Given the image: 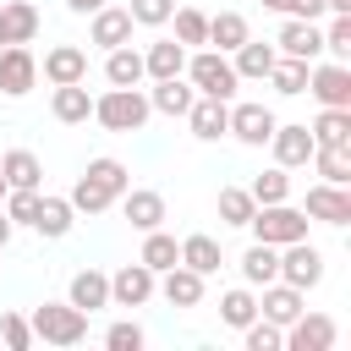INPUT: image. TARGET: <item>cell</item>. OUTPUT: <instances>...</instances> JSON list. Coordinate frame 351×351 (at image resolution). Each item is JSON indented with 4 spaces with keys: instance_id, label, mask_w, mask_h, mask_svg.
<instances>
[{
    "instance_id": "5",
    "label": "cell",
    "mask_w": 351,
    "mask_h": 351,
    "mask_svg": "<svg viewBox=\"0 0 351 351\" xmlns=\"http://www.w3.org/2000/svg\"><path fill=\"white\" fill-rule=\"evenodd\" d=\"M247 230H252V241L285 247V241H302V236H307V214L291 208V197H285V203H258L252 219H247Z\"/></svg>"
},
{
    "instance_id": "12",
    "label": "cell",
    "mask_w": 351,
    "mask_h": 351,
    "mask_svg": "<svg viewBox=\"0 0 351 351\" xmlns=\"http://www.w3.org/2000/svg\"><path fill=\"white\" fill-rule=\"evenodd\" d=\"M269 148H274V165L280 170H302L307 159H313V132H307V121H285V126H274L269 132Z\"/></svg>"
},
{
    "instance_id": "8",
    "label": "cell",
    "mask_w": 351,
    "mask_h": 351,
    "mask_svg": "<svg viewBox=\"0 0 351 351\" xmlns=\"http://www.w3.org/2000/svg\"><path fill=\"white\" fill-rule=\"evenodd\" d=\"M159 296V274L148 263H121L110 274V307H143Z\"/></svg>"
},
{
    "instance_id": "20",
    "label": "cell",
    "mask_w": 351,
    "mask_h": 351,
    "mask_svg": "<svg viewBox=\"0 0 351 351\" xmlns=\"http://www.w3.org/2000/svg\"><path fill=\"white\" fill-rule=\"evenodd\" d=\"M38 71H44L49 88H60V82H88V49H82V44H55Z\"/></svg>"
},
{
    "instance_id": "29",
    "label": "cell",
    "mask_w": 351,
    "mask_h": 351,
    "mask_svg": "<svg viewBox=\"0 0 351 351\" xmlns=\"http://www.w3.org/2000/svg\"><path fill=\"white\" fill-rule=\"evenodd\" d=\"M181 263H186V269H197V274L208 280V274H219L225 252H219V241H214L208 230H192V236H181Z\"/></svg>"
},
{
    "instance_id": "19",
    "label": "cell",
    "mask_w": 351,
    "mask_h": 351,
    "mask_svg": "<svg viewBox=\"0 0 351 351\" xmlns=\"http://www.w3.org/2000/svg\"><path fill=\"white\" fill-rule=\"evenodd\" d=\"M38 5L33 0H0V49L5 44H33L38 38Z\"/></svg>"
},
{
    "instance_id": "45",
    "label": "cell",
    "mask_w": 351,
    "mask_h": 351,
    "mask_svg": "<svg viewBox=\"0 0 351 351\" xmlns=\"http://www.w3.org/2000/svg\"><path fill=\"white\" fill-rule=\"evenodd\" d=\"M0 340H5L11 351H27V346H33V324H27L22 313H0Z\"/></svg>"
},
{
    "instance_id": "42",
    "label": "cell",
    "mask_w": 351,
    "mask_h": 351,
    "mask_svg": "<svg viewBox=\"0 0 351 351\" xmlns=\"http://www.w3.org/2000/svg\"><path fill=\"white\" fill-rule=\"evenodd\" d=\"M104 346H110V351H143V346H148V329H143L137 318H121V324L104 329Z\"/></svg>"
},
{
    "instance_id": "6",
    "label": "cell",
    "mask_w": 351,
    "mask_h": 351,
    "mask_svg": "<svg viewBox=\"0 0 351 351\" xmlns=\"http://www.w3.org/2000/svg\"><path fill=\"white\" fill-rule=\"evenodd\" d=\"M307 93L324 110H351V66L346 60H313L307 66Z\"/></svg>"
},
{
    "instance_id": "28",
    "label": "cell",
    "mask_w": 351,
    "mask_h": 351,
    "mask_svg": "<svg viewBox=\"0 0 351 351\" xmlns=\"http://www.w3.org/2000/svg\"><path fill=\"white\" fill-rule=\"evenodd\" d=\"M241 285H269V280H280V247H269V241H252L247 252H241Z\"/></svg>"
},
{
    "instance_id": "39",
    "label": "cell",
    "mask_w": 351,
    "mask_h": 351,
    "mask_svg": "<svg viewBox=\"0 0 351 351\" xmlns=\"http://www.w3.org/2000/svg\"><path fill=\"white\" fill-rule=\"evenodd\" d=\"M247 192H252V203H285L291 197V170H280V165L274 170H258Z\"/></svg>"
},
{
    "instance_id": "48",
    "label": "cell",
    "mask_w": 351,
    "mask_h": 351,
    "mask_svg": "<svg viewBox=\"0 0 351 351\" xmlns=\"http://www.w3.org/2000/svg\"><path fill=\"white\" fill-rule=\"evenodd\" d=\"M11 236H16V225H11V219H5V208H0V247H5Z\"/></svg>"
},
{
    "instance_id": "51",
    "label": "cell",
    "mask_w": 351,
    "mask_h": 351,
    "mask_svg": "<svg viewBox=\"0 0 351 351\" xmlns=\"http://www.w3.org/2000/svg\"><path fill=\"white\" fill-rule=\"evenodd\" d=\"M0 197H5V176H0Z\"/></svg>"
},
{
    "instance_id": "26",
    "label": "cell",
    "mask_w": 351,
    "mask_h": 351,
    "mask_svg": "<svg viewBox=\"0 0 351 351\" xmlns=\"http://www.w3.org/2000/svg\"><path fill=\"white\" fill-rule=\"evenodd\" d=\"M148 71H143V49H132V44H115V49H104V82L110 88H137Z\"/></svg>"
},
{
    "instance_id": "3",
    "label": "cell",
    "mask_w": 351,
    "mask_h": 351,
    "mask_svg": "<svg viewBox=\"0 0 351 351\" xmlns=\"http://www.w3.org/2000/svg\"><path fill=\"white\" fill-rule=\"evenodd\" d=\"M27 324H33V340H44V346H82L88 340V313L71 302H44V307H33Z\"/></svg>"
},
{
    "instance_id": "24",
    "label": "cell",
    "mask_w": 351,
    "mask_h": 351,
    "mask_svg": "<svg viewBox=\"0 0 351 351\" xmlns=\"http://www.w3.org/2000/svg\"><path fill=\"white\" fill-rule=\"evenodd\" d=\"M159 296H165L170 307H197V302H203V274L186 269V263L165 269V274H159Z\"/></svg>"
},
{
    "instance_id": "18",
    "label": "cell",
    "mask_w": 351,
    "mask_h": 351,
    "mask_svg": "<svg viewBox=\"0 0 351 351\" xmlns=\"http://www.w3.org/2000/svg\"><path fill=\"white\" fill-rule=\"evenodd\" d=\"M263 296H258V318H269V324H291L302 307H307V291H296V285H285V280H269V285H258Z\"/></svg>"
},
{
    "instance_id": "15",
    "label": "cell",
    "mask_w": 351,
    "mask_h": 351,
    "mask_svg": "<svg viewBox=\"0 0 351 351\" xmlns=\"http://www.w3.org/2000/svg\"><path fill=\"white\" fill-rule=\"evenodd\" d=\"M181 121L192 126V137H197V143H219V137H225V126H230V104H225V99L197 93V99H192V110H186Z\"/></svg>"
},
{
    "instance_id": "32",
    "label": "cell",
    "mask_w": 351,
    "mask_h": 351,
    "mask_svg": "<svg viewBox=\"0 0 351 351\" xmlns=\"http://www.w3.org/2000/svg\"><path fill=\"white\" fill-rule=\"evenodd\" d=\"M137 263H148L154 274H165V269H176L181 263V241L159 225V230H143V252H137Z\"/></svg>"
},
{
    "instance_id": "2",
    "label": "cell",
    "mask_w": 351,
    "mask_h": 351,
    "mask_svg": "<svg viewBox=\"0 0 351 351\" xmlns=\"http://www.w3.org/2000/svg\"><path fill=\"white\" fill-rule=\"evenodd\" d=\"M148 115H154V104H148L143 88H110V93L93 99V121L104 132H143Z\"/></svg>"
},
{
    "instance_id": "43",
    "label": "cell",
    "mask_w": 351,
    "mask_h": 351,
    "mask_svg": "<svg viewBox=\"0 0 351 351\" xmlns=\"http://www.w3.org/2000/svg\"><path fill=\"white\" fill-rule=\"evenodd\" d=\"M241 340H247V351H285V329L269 324V318H252L241 329Z\"/></svg>"
},
{
    "instance_id": "17",
    "label": "cell",
    "mask_w": 351,
    "mask_h": 351,
    "mask_svg": "<svg viewBox=\"0 0 351 351\" xmlns=\"http://www.w3.org/2000/svg\"><path fill=\"white\" fill-rule=\"evenodd\" d=\"M115 203H121V214H126L132 230H159V225H165V197H159L154 186H126Z\"/></svg>"
},
{
    "instance_id": "22",
    "label": "cell",
    "mask_w": 351,
    "mask_h": 351,
    "mask_svg": "<svg viewBox=\"0 0 351 351\" xmlns=\"http://www.w3.org/2000/svg\"><path fill=\"white\" fill-rule=\"evenodd\" d=\"M66 302H71V307H82V313L110 307V274H104V269H77V274H71V285H66Z\"/></svg>"
},
{
    "instance_id": "37",
    "label": "cell",
    "mask_w": 351,
    "mask_h": 351,
    "mask_svg": "<svg viewBox=\"0 0 351 351\" xmlns=\"http://www.w3.org/2000/svg\"><path fill=\"white\" fill-rule=\"evenodd\" d=\"M318 170V181H335V186H351V148H313L307 159Z\"/></svg>"
},
{
    "instance_id": "50",
    "label": "cell",
    "mask_w": 351,
    "mask_h": 351,
    "mask_svg": "<svg viewBox=\"0 0 351 351\" xmlns=\"http://www.w3.org/2000/svg\"><path fill=\"white\" fill-rule=\"evenodd\" d=\"M263 5H269V11H285V5H291V0H263Z\"/></svg>"
},
{
    "instance_id": "23",
    "label": "cell",
    "mask_w": 351,
    "mask_h": 351,
    "mask_svg": "<svg viewBox=\"0 0 351 351\" xmlns=\"http://www.w3.org/2000/svg\"><path fill=\"white\" fill-rule=\"evenodd\" d=\"M49 115H55L60 126H82V121L93 115V93H88L82 82H60V88L49 93Z\"/></svg>"
},
{
    "instance_id": "40",
    "label": "cell",
    "mask_w": 351,
    "mask_h": 351,
    "mask_svg": "<svg viewBox=\"0 0 351 351\" xmlns=\"http://www.w3.org/2000/svg\"><path fill=\"white\" fill-rule=\"evenodd\" d=\"M252 192L247 186H219V225H247L252 219Z\"/></svg>"
},
{
    "instance_id": "33",
    "label": "cell",
    "mask_w": 351,
    "mask_h": 351,
    "mask_svg": "<svg viewBox=\"0 0 351 351\" xmlns=\"http://www.w3.org/2000/svg\"><path fill=\"white\" fill-rule=\"evenodd\" d=\"M192 99H197V88H192V82H181V77H159V82H154V93H148V104H154L159 115H186V110H192Z\"/></svg>"
},
{
    "instance_id": "30",
    "label": "cell",
    "mask_w": 351,
    "mask_h": 351,
    "mask_svg": "<svg viewBox=\"0 0 351 351\" xmlns=\"http://www.w3.org/2000/svg\"><path fill=\"white\" fill-rule=\"evenodd\" d=\"M247 38H252V27H247V16H241V11H214V16H208V44H214L219 55L241 49Z\"/></svg>"
},
{
    "instance_id": "10",
    "label": "cell",
    "mask_w": 351,
    "mask_h": 351,
    "mask_svg": "<svg viewBox=\"0 0 351 351\" xmlns=\"http://www.w3.org/2000/svg\"><path fill=\"white\" fill-rule=\"evenodd\" d=\"M38 82V55L27 44H5L0 49V93L5 99H27Z\"/></svg>"
},
{
    "instance_id": "27",
    "label": "cell",
    "mask_w": 351,
    "mask_h": 351,
    "mask_svg": "<svg viewBox=\"0 0 351 351\" xmlns=\"http://www.w3.org/2000/svg\"><path fill=\"white\" fill-rule=\"evenodd\" d=\"M0 176H5V192H11V186H27V192L44 186V165H38L33 148H11V154H0Z\"/></svg>"
},
{
    "instance_id": "21",
    "label": "cell",
    "mask_w": 351,
    "mask_h": 351,
    "mask_svg": "<svg viewBox=\"0 0 351 351\" xmlns=\"http://www.w3.org/2000/svg\"><path fill=\"white\" fill-rule=\"evenodd\" d=\"M71 225H77V208H71V197L38 192V214H33V230H38L44 241H60V236H71Z\"/></svg>"
},
{
    "instance_id": "13",
    "label": "cell",
    "mask_w": 351,
    "mask_h": 351,
    "mask_svg": "<svg viewBox=\"0 0 351 351\" xmlns=\"http://www.w3.org/2000/svg\"><path fill=\"white\" fill-rule=\"evenodd\" d=\"M132 27H137V22H132V11H126V5H110V0H104V5L93 11V22H88V44H99V49L132 44Z\"/></svg>"
},
{
    "instance_id": "41",
    "label": "cell",
    "mask_w": 351,
    "mask_h": 351,
    "mask_svg": "<svg viewBox=\"0 0 351 351\" xmlns=\"http://www.w3.org/2000/svg\"><path fill=\"white\" fill-rule=\"evenodd\" d=\"M324 49L335 60H351V11H329V27H324Z\"/></svg>"
},
{
    "instance_id": "25",
    "label": "cell",
    "mask_w": 351,
    "mask_h": 351,
    "mask_svg": "<svg viewBox=\"0 0 351 351\" xmlns=\"http://www.w3.org/2000/svg\"><path fill=\"white\" fill-rule=\"evenodd\" d=\"M274 60H280V49H274V44H263V38H247L241 49H230V66H236V77H241V82H263Z\"/></svg>"
},
{
    "instance_id": "14",
    "label": "cell",
    "mask_w": 351,
    "mask_h": 351,
    "mask_svg": "<svg viewBox=\"0 0 351 351\" xmlns=\"http://www.w3.org/2000/svg\"><path fill=\"white\" fill-rule=\"evenodd\" d=\"M274 49L291 55V60H318V55H324V27H318V22H302V16H285Z\"/></svg>"
},
{
    "instance_id": "47",
    "label": "cell",
    "mask_w": 351,
    "mask_h": 351,
    "mask_svg": "<svg viewBox=\"0 0 351 351\" xmlns=\"http://www.w3.org/2000/svg\"><path fill=\"white\" fill-rule=\"evenodd\" d=\"M104 0H66V11H77V16H93Z\"/></svg>"
},
{
    "instance_id": "4",
    "label": "cell",
    "mask_w": 351,
    "mask_h": 351,
    "mask_svg": "<svg viewBox=\"0 0 351 351\" xmlns=\"http://www.w3.org/2000/svg\"><path fill=\"white\" fill-rule=\"evenodd\" d=\"M181 77H186L197 93H208V99H225V104L236 99V82H241V77H236V66H230V55H219V49H192Z\"/></svg>"
},
{
    "instance_id": "1",
    "label": "cell",
    "mask_w": 351,
    "mask_h": 351,
    "mask_svg": "<svg viewBox=\"0 0 351 351\" xmlns=\"http://www.w3.org/2000/svg\"><path fill=\"white\" fill-rule=\"evenodd\" d=\"M126 186H132L126 165H121V159H110V154H99V159H88V170L77 176V186H71L66 197H71V208H77V214H104Z\"/></svg>"
},
{
    "instance_id": "38",
    "label": "cell",
    "mask_w": 351,
    "mask_h": 351,
    "mask_svg": "<svg viewBox=\"0 0 351 351\" xmlns=\"http://www.w3.org/2000/svg\"><path fill=\"white\" fill-rule=\"evenodd\" d=\"M170 22H176V44H186V49L208 44V11H197V5H181V11H170Z\"/></svg>"
},
{
    "instance_id": "46",
    "label": "cell",
    "mask_w": 351,
    "mask_h": 351,
    "mask_svg": "<svg viewBox=\"0 0 351 351\" xmlns=\"http://www.w3.org/2000/svg\"><path fill=\"white\" fill-rule=\"evenodd\" d=\"M324 11H329L324 0H291V5H285V16H302V22H318Z\"/></svg>"
},
{
    "instance_id": "31",
    "label": "cell",
    "mask_w": 351,
    "mask_h": 351,
    "mask_svg": "<svg viewBox=\"0 0 351 351\" xmlns=\"http://www.w3.org/2000/svg\"><path fill=\"white\" fill-rule=\"evenodd\" d=\"M143 71L159 82V77H181L186 71V44H176V38H159V44H148L143 49Z\"/></svg>"
},
{
    "instance_id": "9",
    "label": "cell",
    "mask_w": 351,
    "mask_h": 351,
    "mask_svg": "<svg viewBox=\"0 0 351 351\" xmlns=\"http://www.w3.org/2000/svg\"><path fill=\"white\" fill-rule=\"evenodd\" d=\"M340 340V324L329 318V313H296L291 324H285V351H329Z\"/></svg>"
},
{
    "instance_id": "34",
    "label": "cell",
    "mask_w": 351,
    "mask_h": 351,
    "mask_svg": "<svg viewBox=\"0 0 351 351\" xmlns=\"http://www.w3.org/2000/svg\"><path fill=\"white\" fill-rule=\"evenodd\" d=\"M307 132L318 148H351V110H318V121Z\"/></svg>"
},
{
    "instance_id": "44",
    "label": "cell",
    "mask_w": 351,
    "mask_h": 351,
    "mask_svg": "<svg viewBox=\"0 0 351 351\" xmlns=\"http://www.w3.org/2000/svg\"><path fill=\"white\" fill-rule=\"evenodd\" d=\"M126 11H132V22H137V27H165V22H170V11H176V0H132Z\"/></svg>"
},
{
    "instance_id": "16",
    "label": "cell",
    "mask_w": 351,
    "mask_h": 351,
    "mask_svg": "<svg viewBox=\"0 0 351 351\" xmlns=\"http://www.w3.org/2000/svg\"><path fill=\"white\" fill-rule=\"evenodd\" d=\"M307 219H324V225H351V192L335 186V181H318L307 186Z\"/></svg>"
},
{
    "instance_id": "49",
    "label": "cell",
    "mask_w": 351,
    "mask_h": 351,
    "mask_svg": "<svg viewBox=\"0 0 351 351\" xmlns=\"http://www.w3.org/2000/svg\"><path fill=\"white\" fill-rule=\"evenodd\" d=\"M324 5H329V11H351V0H324Z\"/></svg>"
},
{
    "instance_id": "11",
    "label": "cell",
    "mask_w": 351,
    "mask_h": 351,
    "mask_svg": "<svg viewBox=\"0 0 351 351\" xmlns=\"http://www.w3.org/2000/svg\"><path fill=\"white\" fill-rule=\"evenodd\" d=\"M274 126H280L274 110L258 104V99H247V104H230V126H225V137H236V143H247V148H263Z\"/></svg>"
},
{
    "instance_id": "35",
    "label": "cell",
    "mask_w": 351,
    "mask_h": 351,
    "mask_svg": "<svg viewBox=\"0 0 351 351\" xmlns=\"http://www.w3.org/2000/svg\"><path fill=\"white\" fill-rule=\"evenodd\" d=\"M307 66H313V60H291V55H280V60L269 66V77H263V82H269L274 93L296 99V93H307Z\"/></svg>"
},
{
    "instance_id": "36",
    "label": "cell",
    "mask_w": 351,
    "mask_h": 351,
    "mask_svg": "<svg viewBox=\"0 0 351 351\" xmlns=\"http://www.w3.org/2000/svg\"><path fill=\"white\" fill-rule=\"evenodd\" d=\"M252 318H258V296H252V285H230V291L219 296V324L247 329Z\"/></svg>"
},
{
    "instance_id": "7",
    "label": "cell",
    "mask_w": 351,
    "mask_h": 351,
    "mask_svg": "<svg viewBox=\"0 0 351 351\" xmlns=\"http://www.w3.org/2000/svg\"><path fill=\"white\" fill-rule=\"evenodd\" d=\"M280 280L285 285H296V291H313L318 280H324V252L302 236V241H285L280 247Z\"/></svg>"
}]
</instances>
